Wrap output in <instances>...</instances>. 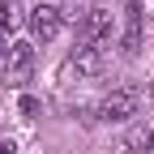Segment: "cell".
Wrapping results in <instances>:
<instances>
[{"label": "cell", "mask_w": 154, "mask_h": 154, "mask_svg": "<svg viewBox=\"0 0 154 154\" xmlns=\"http://www.w3.org/2000/svg\"><path fill=\"white\" fill-rule=\"evenodd\" d=\"M0 64H5V86L22 90L30 82V73H34V43H9Z\"/></svg>", "instance_id": "cell-1"}, {"label": "cell", "mask_w": 154, "mask_h": 154, "mask_svg": "<svg viewBox=\"0 0 154 154\" xmlns=\"http://www.w3.org/2000/svg\"><path fill=\"white\" fill-rule=\"evenodd\" d=\"M137 103H141V90H137V86H120V90L103 94L99 116H103V120H111V124H124V120L137 116Z\"/></svg>", "instance_id": "cell-2"}, {"label": "cell", "mask_w": 154, "mask_h": 154, "mask_svg": "<svg viewBox=\"0 0 154 154\" xmlns=\"http://www.w3.org/2000/svg\"><path fill=\"white\" fill-rule=\"evenodd\" d=\"M146 43V9L133 0V5L124 9V34H120V51L124 56H137Z\"/></svg>", "instance_id": "cell-3"}, {"label": "cell", "mask_w": 154, "mask_h": 154, "mask_svg": "<svg viewBox=\"0 0 154 154\" xmlns=\"http://www.w3.org/2000/svg\"><path fill=\"white\" fill-rule=\"evenodd\" d=\"M60 26H64V9H56V5L30 9V34L38 38V43H51V38L60 34Z\"/></svg>", "instance_id": "cell-4"}, {"label": "cell", "mask_w": 154, "mask_h": 154, "mask_svg": "<svg viewBox=\"0 0 154 154\" xmlns=\"http://www.w3.org/2000/svg\"><path fill=\"white\" fill-rule=\"evenodd\" d=\"M111 34H116V17H111L107 9H90L86 22H82V43L103 47V43H111Z\"/></svg>", "instance_id": "cell-5"}, {"label": "cell", "mask_w": 154, "mask_h": 154, "mask_svg": "<svg viewBox=\"0 0 154 154\" xmlns=\"http://www.w3.org/2000/svg\"><path fill=\"white\" fill-rule=\"evenodd\" d=\"M103 64H107L103 47H90V43H82V47L73 51V69L82 73V77H99V73H103Z\"/></svg>", "instance_id": "cell-6"}, {"label": "cell", "mask_w": 154, "mask_h": 154, "mask_svg": "<svg viewBox=\"0 0 154 154\" xmlns=\"http://www.w3.org/2000/svg\"><path fill=\"white\" fill-rule=\"evenodd\" d=\"M13 26H22V13L13 0H0V30H13Z\"/></svg>", "instance_id": "cell-7"}, {"label": "cell", "mask_w": 154, "mask_h": 154, "mask_svg": "<svg viewBox=\"0 0 154 154\" xmlns=\"http://www.w3.org/2000/svg\"><path fill=\"white\" fill-rule=\"evenodd\" d=\"M38 111V99H30V94H26V99H22V116H34Z\"/></svg>", "instance_id": "cell-8"}, {"label": "cell", "mask_w": 154, "mask_h": 154, "mask_svg": "<svg viewBox=\"0 0 154 154\" xmlns=\"http://www.w3.org/2000/svg\"><path fill=\"white\" fill-rule=\"evenodd\" d=\"M0 154H17V146L13 141H0Z\"/></svg>", "instance_id": "cell-9"}, {"label": "cell", "mask_w": 154, "mask_h": 154, "mask_svg": "<svg viewBox=\"0 0 154 154\" xmlns=\"http://www.w3.org/2000/svg\"><path fill=\"white\" fill-rule=\"evenodd\" d=\"M5 51H9V38H5V30H0V60H5Z\"/></svg>", "instance_id": "cell-10"}, {"label": "cell", "mask_w": 154, "mask_h": 154, "mask_svg": "<svg viewBox=\"0 0 154 154\" xmlns=\"http://www.w3.org/2000/svg\"><path fill=\"white\" fill-rule=\"evenodd\" d=\"M146 154H154V128H150V137H146Z\"/></svg>", "instance_id": "cell-11"}, {"label": "cell", "mask_w": 154, "mask_h": 154, "mask_svg": "<svg viewBox=\"0 0 154 154\" xmlns=\"http://www.w3.org/2000/svg\"><path fill=\"white\" fill-rule=\"evenodd\" d=\"M150 94H154V86H150Z\"/></svg>", "instance_id": "cell-12"}]
</instances>
